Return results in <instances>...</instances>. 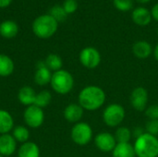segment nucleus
I'll return each instance as SVG.
<instances>
[{
  "label": "nucleus",
  "mask_w": 158,
  "mask_h": 157,
  "mask_svg": "<svg viewBox=\"0 0 158 157\" xmlns=\"http://www.w3.org/2000/svg\"><path fill=\"white\" fill-rule=\"evenodd\" d=\"M80 61L81 65L86 68H96L101 62L100 52L92 46L85 47L80 53Z\"/></svg>",
  "instance_id": "obj_7"
},
{
  "label": "nucleus",
  "mask_w": 158,
  "mask_h": 157,
  "mask_svg": "<svg viewBox=\"0 0 158 157\" xmlns=\"http://www.w3.org/2000/svg\"><path fill=\"white\" fill-rule=\"evenodd\" d=\"M131 133H132V136H134V137L137 139V138L141 137V136H142L143 133H145V132L143 130L142 128H136V129H134L133 132H131Z\"/></svg>",
  "instance_id": "obj_32"
},
{
  "label": "nucleus",
  "mask_w": 158,
  "mask_h": 157,
  "mask_svg": "<svg viewBox=\"0 0 158 157\" xmlns=\"http://www.w3.org/2000/svg\"><path fill=\"white\" fill-rule=\"evenodd\" d=\"M93 138V130L85 122L77 123L71 130V139L78 145L88 144Z\"/></svg>",
  "instance_id": "obj_6"
},
{
  "label": "nucleus",
  "mask_w": 158,
  "mask_h": 157,
  "mask_svg": "<svg viewBox=\"0 0 158 157\" xmlns=\"http://www.w3.org/2000/svg\"><path fill=\"white\" fill-rule=\"evenodd\" d=\"M151 14H152V18L154 19H156V21H158V3H156L153 8H152V11H151Z\"/></svg>",
  "instance_id": "obj_31"
},
{
  "label": "nucleus",
  "mask_w": 158,
  "mask_h": 157,
  "mask_svg": "<svg viewBox=\"0 0 158 157\" xmlns=\"http://www.w3.org/2000/svg\"><path fill=\"white\" fill-rule=\"evenodd\" d=\"M63 8L68 15L72 14L78 9V2L76 0H65L63 4Z\"/></svg>",
  "instance_id": "obj_29"
},
{
  "label": "nucleus",
  "mask_w": 158,
  "mask_h": 157,
  "mask_svg": "<svg viewBox=\"0 0 158 157\" xmlns=\"http://www.w3.org/2000/svg\"><path fill=\"white\" fill-rule=\"evenodd\" d=\"M0 157H2V156H1V155H0Z\"/></svg>",
  "instance_id": "obj_37"
},
{
  "label": "nucleus",
  "mask_w": 158,
  "mask_h": 157,
  "mask_svg": "<svg viewBox=\"0 0 158 157\" xmlns=\"http://www.w3.org/2000/svg\"><path fill=\"white\" fill-rule=\"evenodd\" d=\"M113 4L118 10L121 12H127L132 8L133 0H113Z\"/></svg>",
  "instance_id": "obj_27"
},
{
  "label": "nucleus",
  "mask_w": 158,
  "mask_h": 157,
  "mask_svg": "<svg viewBox=\"0 0 158 157\" xmlns=\"http://www.w3.org/2000/svg\"><path fill=\"white\" fill-rule=\"evenodd\" d=\"M134 150L138 157H157L158 138L149 133H143L136 139Z\"/></svg>",
  "instance_id": "obj_2"
},
{
  "label": "nucleus",
  "mask_w": 158,
  "mask_h": 157,
  "mask_svg": "<svg viewBox=\"0 0 158 157\" xmlns=\"http://www.w3.org/2000/svg\"><path fill=\"white\" fill-rule=\"evenodd\" d=\"M133 55L140 59H145L153 53L152 45L146 41H138L132 46Z\"/></svg>",
  "instance_id": "obj_14"
},
{
  "label": "nucleus",
  "mask_w": 158,
  "mask_h": 157,
  "mask_svg": "<svg viewBox=\"0 0 158 157\" xmlns=\"http://www.w3.org/2000/svg\"><path fill=\"white\" fill-rule=\"evenodd\" d=\"M35 97H36V94L34 93V90L29 86H25L21 88L18 94V98L19 102L28 106L34 105Z\"/></svg>",
  "instance_id": "obj_17"
},
{
  "label": "nucleus",
  "mask_w": 158,
  "mask_h": 157,
  "mask_svg": "<svg viewBox=\"0 0 158 157\" xmlns=\"http://www.w3.org/2000/svg\"><path fill=\"white\" fill-rule=\"evenodd\" d=\"M131 106L137 111H145L148 105V92L143 87H136L130 97Z\"/></svg>",
  "instance_id": "obj_8"
},
{
  "label": "nucleus",
  "mask_w": 158,
  "mask_h": 157,
  "mask_svg": "<svg viewBox=\"0 0 158 157\" xmlns=\"http://www.w3.org/2000/svg\"><path fill=\"white\" fill-rule=\"evenodd\" d=\"M138 3H140V4H146V3H148L150 0H136Z\"/></svg>",
  "instance_id": "obj_35"
},
{
  "label": "nucleus",
  "mask_w": 158,
  "mask_h": 157,
  "mask_svg": "<svg viewBox=\"0 0 158 157\" xmlns=\"http://www.w3.org/2000/svg\"><path fill=\"white\" fill-rule=\"evenodd\" d=\"M44 119V115L42 108L32 105L27 107L24 112V120L31 128H39Z\"/></svg>",
  "instance_id": "obj_9"
},
{
  "label": "nucleus",
  "mask_w": 158,
  "mask_h": 157,
  "mask_svg": "<svg viewBox=\"0 0 158 157\" xmlns=\"http://www.w3.org/2000/svg\"><path fill=\"white\" fill-rule=\"evenodd\" d=\"M157 33H158V29H157Z\"/></svg>",
  "instance_id": "obj_36"
},
{
  "label": "nucleus",
  "mask_w": 158,
  "mask_h": 157,
  "mask_svg": "<svg viewBox=\"0 0 158 157\" xmlns=\"http://www.w3.org/2000/svg\"><path fill=\"white\" fill-rule=\"evenodd\" d=\"M52 99V95L48 91H42L38 94H36L35 101H34V105L43 108L47 106Z\"/></svg>",
  "instance_id": "obj_24"
},
{
  "label": "nucleus",
  "mask_w": 158,
  "mask_h": 157,
  "mask_svg": "<svg viewBox=\"0 0 158 157\" xmlns=\"http://www.w3.org/2000/svg\"><path fill=\"white\" fill-rule=\"evenodd\" d=\"M14 139L18 142L20 143H27L29 137H30V132L27 128L22 127V126H18L14 129L13 130V135Z\"/></svg>",
  "instance_id": "obj_25"
},
{
  "label": "nucleus",
  "mask_w": 158,
  "mask_h": 157,
  "mask_svg": "<svg viewBox=\"0 0 158 157\" xmlns=\"http://www.w3.org/2000/svg\"><path fill=\"white\" fill-rule=\"evenodd\" d=\"M14 70V63L10 57L0 54V76L7 77Z\"/></svg>",
  "instance_id": "obj_21"
},
{
  "label": "nucleus",
  "mask_w": 158,
  "mask_h": 157,
  "mask_svg": "<svg viewBox=\"0 0 158 157\" xmlns=\"http://www.w3.org/2000/svg\"><path fill=\"white\" fill-rule=\"evenodd\" d=\"M13 118L11 115L3 109H0V133L6 134L13 128Z\"/></svg>",
  "instance_id": "obj_19"
},
{
  "label": "nucleus",
  "mask_w": 158,
  "mask_h": 157,
  "mask_svg": "<svg viewBox=\"0 0 158 157\" xmlns=\"http://www.w3.org/2000/svg\"><path fill=\"white\" fill-rule=\"evenodd\" d=\"M12 0H0V7H6L9 6Z\"/></svg>",
  "instance_id": "obj_33"
},
{
  "label": "nucleus",
  "mask_w": 158,
  "mask_h": 157,
  "mask_svg": "<svg viewBox=\"0 0 158 157\" xmlns=\"http://www.w3.org/2000/svg\"><path fill=\"white\" fill-rule=\"evenodd\" d=\"M18 25L11 20H6L0 24V34L7 39L13 38L18 33Z\"/></svg>",
  "instance_id": "obj_20"
},
{
  "label": "nucleus",
  "mask_w": 158,
  "mask_h": 157,
  "mask_svg": "<svg viewBox=\"0 0 158 157\" xmlns=\"http://www.w3.org/2000/svg\"><path fill=\"white\" fill-rule=\"evenodd\" d=\"M157 138H158V136H157Z\"/></svg>",
  "instance_id": "obj_38"
},
{
  "label": "nucleus",
  "mask_w": 158,
  "mask_h": 157,
  "mask_svg": "<svg viewBox=\"0 0 158 157\" xmlns=\"http://www.w3.org/2000/svg\"><path fill=\"white\" fill-rule=\"evenodd\" d=\"M58 22L50 15H43L37 18L32 24V30L36 36L47 39L55 34L57 30Z\"/></svg>",
  "instance_id": "obj_3"
},
{
  "label": "nucleus",
  "mask_w": 158,
  "mask_h": 157,
  "mask_svg": "<svg viewBox=\"0 0 158 157\" xmlns=\"http://www.w3.org/2000/svg\"><path fill=\"white\" fill-rule=\"evenodd\" d=\"M16 150V140L10 134H2L0 136V155L9 156Z\"/></svg>",
  "instance_id": "obj_13"
},
{
  "label": "nucleus",
  "mask_w": 158,
  "mask_h": 157,
  "mask_svg": "<svg viewBox=\"0 0 158 157\" xmlns=\"http://www.w3.org/2000/svg\"><path fill=\"white\" fill-rule=\"evenodd\" d=\"M145 116L149 119H158V105H152L145 109Z\"/></svg>",
  "instance_id": "obj_30"
},
{
  "label": "nucleus",
  "mask_w": 158,
  "mask_h": 157,
  "mask_svg": "<svg viewBox=\"0 0 158 157\" xmlns=\"http://www.w3.org/2000/svg\"><path fill=\"white\" fill-rule=\"evenodd\" d=\"M50 16H52L57 22H62L64 20H66L68 14L66 13V11L64 10L63 6H55L50 9Z\"/></svg>",
  "instance_id": "obj_26"
},
{
  "label": "nucleus",
  "mask_w": 158,
  "mask_h": 157,
  "mask_svg": "<svg viewBox=\"0 0 158 157\" xmlns=\"http://www.w3.org/2000/svg\"><path fill=\"white\" fill-rule=\"evenodd\" d=\"M125 118V109L119 104H110L103 112V121L109 128L118 127Z\"/></svg>",
  "instance_id": "obj_5"
},
{
  "label": "nucleus",
  "mask_w": 158,
  "mask_h": 157,
  "mask_svg": "<svg viewBox=\"0 0 158 157\" xmlns=\"http://www.w3.org/2000/svg\"><path fill=\"white\" fill-rule=\"evenodd\" d=\"M114 137L117 143H128L132 137V133L131 130H129L128 128L119 127L117 129Z\"/></svg>",
  "instance_id": "obj_22"
},
{
  "label": "nucleus",
  "mask_w": 158,
  "mask_h": 157,
  "mask_svg": "<svg viewBox=\"0 0 158 157\" xmlns=\"http://www.w3.org/2000/svg\"><path fill=\"white\" fill-rule=\"evenodd\" d=\"M83 116V108L77 104L69 105L64 110V117L69 122H78Z\"/></svg>",
  "instance_id": "obj_15"
},
{
  "label": "nucleus",
  "mask_w": 158,
  "mask_h": 157,
  "mask_svg": "<svg viewBox=\"0 0 158 157\" xmlns=\"http://www.w3.org/2000/svg\"><path fill=\"white\" fill-rule=\"evenodd\" d=\"M51 70L46 67L45 62L40 61L37 64V70L34 75V80L39 85H46L51 81L52 79Z\"/></svg>",
  "instance_id": "obj_12"
},
{
  "label": "nucleus",
  "mask_w": 158,
  "mask_h": 157,
  "mask_svg": "<svg viewBox=\"0 0 158 157\" xmlns=\"http://www.w3.org/2000/svg\"><path fill=\"white\" fill-rule=\"evenodd\" d=\"M39 156H40L39 147L34 143H31V142L24 143L19 150V157Z\"/></svg>",
  "instance_id": "obj_18"
},
{
  "label": "nucleus",
  "mask_w": 158,
  "mask_h": 157,
  "mask_svg": "<svg viewBox=\"0 0 158 157\" xmlns=\"http://www.w3.org/2000/svg\"><path fill=\"white\" fill-rule=\"evenodd\" d=\"M50 82L53 90L59 94L69 93L72 90L74 85V80L72 75L69 71L64 69L56 71L52 75Z\"/></svg>",
  "instance_id": "obj_4"
},
{
  "label": "nucleus",
  "mask_w": 158,
  "mask_h": 157,
  "mask_svg": "<svg viewBox=\"0 0 158 157\" xmlns=\"http://www.w3.org/2000/svg\"><path fill=\"white\" fill-rule=\"evenodd\" d=\"M154 56H155V58L158 61V43L156 45V47L154 49Z\"/></svg>",
  "instance_id": "obj_34"
},
{
  "label": "nucleus",
  "mask_w": 158,
  "mask_h": 157,
  "mask_svg": "<svg viewBox=\"0 0 158 157\" xmlns=\"http://www.w3.org/2000/svg\"><path fill=\"white\" fill-rule=\"evenodd\" d=\"M113 157H135L134 146L130 143H117L116 147L112 152Z\"/></svg>",
  "instance_id": "obj_16"
},
{
  "label": "nucleus",
  "mask_w": 158,
  "mask_h": 157,
  "mask_svg": "<svg viewBox=\"0 0 158 157\" xmlns=\"http://www.w3.org/2000/svg\"><path fill=\"white\" fill-rule=\"evenodd\" d=\"M44 62H45L46 67L50 70H54L55 72L60 70L61 68H62V65H63L61 57L58 55H56V54H50L46 57Z\"/></svg>",
  "instance_id": "obj_23"
},
{
  "label": "nucleus",
  "mask_w": 158,
  "mask_h": 157,
  "mask_svg": "<svg viewBox=\"0 0 158 157\" xmlns=\"http://www.w3.org/2000/svg\"><path fill=\"white\" fill-rule=\"evenodd\" d=\"M105 102L106 93L98 86H87L83 88L79 94V105L88 111L99 109L103 106Z\"/></svg>",
  "instance_id": "obj_1"
},
{
  "label": "nucleus",
  "mask_w": 158,
  "mask_h": 157,
  "mask_svg": "<svg viewBox=\"0 0 158 157\" xmlns=\"http://www.w3.org/2000/svg\"><path fill=\"white\" fill-rule=\"evenodd\" d=\"M146 133L158 136V119H149L145 125Z\"/></svg>",
  "instance_id": "obj_28"
},
{
  "label": "nucleus",
  "mask_w": 158,
  "mask_h": 157,
  "mask_svg": "<svg viewBox=\"0 0 158 157\" xmlns=\"http://www.w3.org/2000/svg\"><path fill=\"white\" fill-rule=\"evenodd\" d=\"M131 19L136 25L144 27L150 24L153 18L149 9H147L144 6H138L135 9H133L131 14Z\"/></svg>",
  "instance_id": "obj_11"
},
{
  "label": "nucleus",
  "mask_w": 158,
  "mask_h": 157,
  "mask_svg": "<svg viewBox=\"0 0 158 157\" xmlns=\"http://www.w3.org/2000/svg\"><path fill=\"white\" fill-rule=\"evenodd\" d=\"M94 144L96 148L104 153L113 152L114 148L117 145L114 135L109 132H101L98 133L94 138Z\"/></svg>",
  "instance_id": "obj_10"
}]
</instances>
